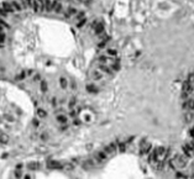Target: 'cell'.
Wrapping results in <instances>:
<instances>
[{
    "instance_id": "6da1fadb",
    "label": "cell",
    "mask_w": 194,
    "mask_h": 179,
    "mask_svg": "<svg viewBox=\"0 0 194 179\" xmlns=\"http://www.w3.org/2000/svg\"><path fill=\"white\" fill-rule=\"evenodd\" d=\"M64 3L21 0L0 9V69L67 120L113 77L116 55L103 28Z\"/></svg>"
},
{
    "instance_id": "7a4b0ae2",
    "label": "cell",
    "mask_w": 194,
    "mask_h": 179,
    "mask_svg": "<svg viewBox=\"0 0 194 179\" xmlns=\"http://www.w3.org/2000/svg\"><path fill=\"white\" fill-rule=\"evenodd\" d=\"M185 117L188 122V129L192 137L194 139V79L190 82L189 89L187 92V99H185Z\"/></svg>"
},
{
    "instance_id": "3957f363",
    "label": "cell",
    "mask_w": 194,
    "mask_h": 179,
    "mask_svg": "<svg viewBox=\"0 0 194 179\" xmlns=\"http://www.w3.org/2000/svg\"><path fill=\"white\" fill-rule=\"evenodd\" d=\"M63 1H66V3H68V1H73V3H85L87 0H63Z\"/></svg>"
}]
</instances>
